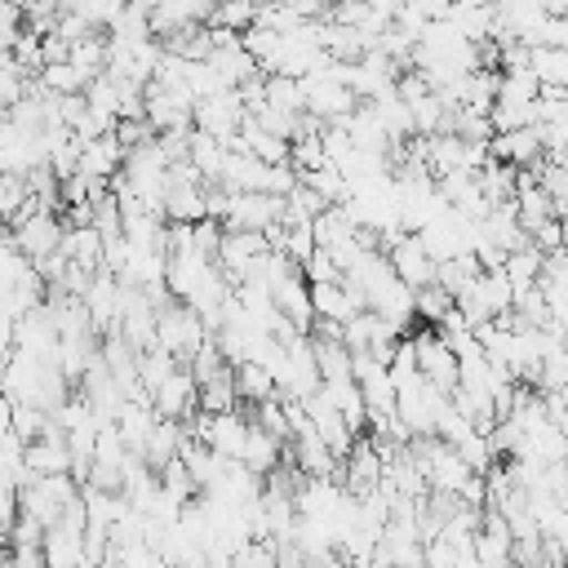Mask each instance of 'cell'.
I'll return each mask as SVG.
<instances>
[{
    "label": "cell",
    "mask_w": 568,
    "mask_h": 568,
    "mask_svg": "<svg viewBox=\"0 0 568 568\" xmlns=\"http://www.w3.org/2000/svg\"><path fill=\"white\" fill-rule=\"evenodd\" d=\"M528 240H532L541 253H550V248H564V217H546V222H537V226L528 231Z\"/></svg>",
    "instance_id": "836d02e7"
},
{
    "label": "cell",
    "mask_w": 568,
    "mask_h": 568,
    "mask_svg": "<svg viewBox=\"0 0 568 568\" xmlns=\"http://www.w3.org/2000/svg\"><path fill=\"white\" fill-rule=\"evenodd\" d=\"M271 306H275V311H280L297 333H306V328H311L315 311H311V293H306L302 271H297V275H284L280 284H271Z\"/></svg>",
    "instance_id": "ba28073f"
},
{
    "label": "cell",
    "mask_w": 568,
    "mask_h": 568,
    "mask_svg": "<svg viewBox=\"0 0 568 568\" xmlns=\"http://www.w3.org/2000/svg\"><path fill=\"white\" fill-rule=\"evenodd\" d=\"M470 44L475 40H488V31H493V4H448V13H444Z\"/></svg>",
    "instance_id": "7402d4cb"
},
{
    "label": "cell",
    "mask_w": 568,
    "mask_h": 568,
    "mask_svg": "<svg viewBox=\"0 0 568 568\" xmlns=\"http://www.w3.org/2000/svg\"><path fill=\"white\" fill-rule=\"evenodd\" d=\"M524 67L537 75V84H568V49H555V44H528Z\"/></svg>",
    "instance_id": "e0dca14e"
},
{
    "label": "cell",
    "mask_w": 568,
    "mask_h": 568,
    "mask_svg": "<svg viewBox=\"0 0 568 568\" xmlns=\"http://www.w3.org/2000/svg\"><path fill=\"white\" fill-rule=\"evenodd\" d=\"M22 200H27V178H22V173H4V169H0V222H4Z\"/></svg>",
    "instance_id": "d6a6232c"
},
{
    "label": "cell",
    "mask_w": 568,
    "mask_h": 568,
    "mask_svg": "<svg viewBox=\"0 0 568 568\" xmlns=\"http://www.w3.org/2000/svg\"><path fill=\"white\" fill-rule=\"evenodd\" d=\"M248 422H257V426H262V430H271L275 439H288V417H284V408H280V399H275V395L257 399Z\"/></svg>",
    "instance_id": "f546056e"
},
{
    "label": "cell",
    "mask_w": 568,
    "mask_h": 568,
    "mask_svg": "<svg viewBox=\"0 0 568 568\" xmlns=\"http://www.w3.org/2000/svg\"><path fill=\"white\" fill-rule=\"evenodd\" d=\"M537 266H541V248H537V244L510 248V253L501 257V271H506L510 288H524V284H532V280H537Z\"/></svg>",
    "instance_id": "d4e9b609"
},
{
    "label": "cell",
    "mask_w": 568,
    "mask_h": 568,
    "mask_svg": "<svg viewBox=\"0 0 568 568\" xmlns=\"http://www.w3.org/2000/svg\"><path fill=\"white\" fill-rule=\"evenodd\" d=\"M120 164H124V146L111 138V129L98 133V138H89V142L80 146V160H75V169H80L84 178H111Z\"/></svg>",
    "instance_id": "9c48e42d"
},
{
    "label": "cell",
    "mask_w": 568,
    "mask_h": 568,
    "mask_svg": "<svg viewBox=\"0 0 568 568\" xmlns=\"http://www.w3.org/2000/svg\"><path fill=\"white\" fill-rule=\"evenodd\" d=\"M204 62H209V67H213V71H217L226 84H240V80H248V75L257 71V62H253V58L240 49V40H235V44H217V49H213Z\"/></svg>",
    "instance_id": "44dd1931"
},
{
    "label": "cell",
    "mask_w": 568,
    "mask_h": 568,
    "mask_svg": "<svg viewBox=\"0 0 568 568\" xmlns=\"http://www.w3.org/2000/svg\"><path fill=\"white\" fill-rule=\"evenodd\" d=\"M244 435H248V417L240 413V404L226 408V413H209V439H204V444H209L213 453H222V457H240Z\"/></svg>",
    "instance_id": "30bf717a"
},
{
    "label": "cell",
    "mask_w": 568,
    "mask_h": 568,
    "mask_svg": "<svg viewBox=\"0 0 568 568\" xmlns=\"http://www.w3.org/2000/svg\"><path fill=\"white\" fill-rule=\"evenodd\" d=\"M253 9H257V0H213V9H209V18H204V22H213V27H231V31H244V27L253 22Z\"/></svg>",
    "instance_id": "83f0119b"
},
{
    "label": "cell",
    "mask_w": 568,
    "mask_h": 568,
    "mask_svg": "<svg viewBox=\"0 0 568 568\" xmlns=\"http://www.w3.org/2000/svg\"><path fill=\"white\" fill-rule=\"evenodd\" d=\"M182 439H186V426L178 417H155V426L146 430V444H142V462L151 470H160L169 457H178Z\"/></svg>",
    "instance_id": "8fae6325"
},
{
    "label": "cell",
    "mask_w": 568,
    "mask_h": 568,
    "mask_svg": "<svg viewBox=\"0 0 568 568\" xmlns=\"http://www.w3.org/2000/svg\"><path fill=\"white\" fill-rule=\"evenodd\" d=\"M9 235H13V248H18V253H27V257H44V253H53L58 240H62V217L49 213V209H36V213L22 217Z\"/></svg>",
    "instance_id": "277c9868"
},
{
    "label": "cell",
    "mask_w": 568,
    "mask_h": 568,
    "mask_svg": "<svg viewBox=\"0 0 568 568\" xmlns=\"http://www.w3.org/2000/svg\"><path fill=\"white\" fill-rule=\"evenodd\" d=\"M186 160L200 169L204 182H217L222 160H226V146H222V138H213V133H204V129H191V133H186Z\"/></svg>",
    "instance_id": "9a60e30c"
},
{
    "label": "cell",
    "mask_w": 568,
    "mask_h": 568,
    "mask_svg": "<svg viewBox=\"0 0 568 568\" xmlns=\"http://www.w3.org/2000/svg\"><path fill=\"white\" fill-rule=\"evenodd\" d=\"M22 462H27L31 475H53V470H67L71 466V448H67V439L40 435V439L22 444Z\"/></svg>",
    "instance_id": "2e32d148"
},
{
    "label": "cell",
    "mask_w": 568,
    "mask_h": 568,
    "mask_svg": "<svg viewBox=\"0 0 568 568\" xmlns=\"http://www.w3.org/2000/svg\"><path fill=\"white\" fill-rule=\"evenodd\" d=\"M537 44H555V49H568V18H541L537 27Z\"/></svg>",
    "instance_id": "e575fe53"
},
{
    "label": "cell",
    "mask_w": 568,
    "mask_h": 568,
    "mask_svg": "<svg viewBox=\"0 0 568 568\" xmlns=\"http://www.w3.org/2000/svg\"><path fill=\"white\" fill-rule=\"evenodd\" d=\"M71 9H75L89 27H98V31H102V27H111V18L124 9V0H75Z\"/></svg>",
    "instance_id": "1f68e13d"
},
{
    "label": "cell",
    "mask_w": 568,
    "mask_h": 568,
    "mask_svg": "<svg viewBox=\"0 0 568 568\" xmlns=\"http://www.w3.org/2000/svg\"><path fill=\"white\" fill-rule=\"evenodd\" d=\"M288 164L302 173V169H315L324 164V146H320V133H297L288 138Z\"/></svg>",
    "instance_id": "f1b7e54d"
},
{
    "label": "cell",
    "mask_w": 568,
    "mask_h": 568,
    "mask_svg": "<svg viewBox=\"0 0 568 568\" xmlns=\"http://www.w3.org/2000/svg\"><path fill=\"white\" fill-rule=\"evenodd\" d=\"M58 248H62L71 262H80V266L98 271V262H102V231H98L93 222H84V226H62Z\"/></svg>",
    "instance_id": "5bb4252c"
},
{
    "label": "cell",
    "mask_w": 568,
    "mask_h": 568,
    "mask_svg": "<svg viewBox=\"0 0 568 568\" xmlns=\"http://www.w3.org/2000/svg\"><path fill=\"white\" fill-rule=\"evenodd\" d=\"M217 240H222V222H217V217H195V222H191V248H195L200 257L213 262Z\"/></svg>",
    "instance_id": "4dcf8cb0"
},
{
    "label": "cell",
    "mask_w": 568,
    "mask_h": 568,
    "mask_svg": "<svg viewBox=\"0 0 568 568\" xmlns=\"http://www.w3.org/2000/svg\"><path fill=\"white\" fill-rule=\"evenodd\" d=\"M311 337V333H306ZM311 355L320 368V382L328 377H351V346L342 337H311Z\"/></svg>",
    "instance_id": "ac0fdd59"
},
{
    "label": "cell",
    "mask_w": 568,
    "mask_h": 568,
    "mask_svg": "<svg viewBox=\"0 0 568 568\" xmlns=\"http://www.w3.org/2000/svg\"><path fill=\"white\" fill-rule=\"evenodd\" d=\"M36 80L49 89V93H80L89 80H84V71L80 67H71L67 58L62 62H44L40 71H36Z\"/></svg>",
    "instance_id": "484cf974"
},
{
    "label": "cell",
    "mask_w": 568,
    "mask_h": 568,
    "mask_svg": "<svg viewBox=\"0 0 568 568\" xmlns=\"http://www.w3.org/2000/svg\"><path fill=\"white\" fill-rule=\"evenodd\" d=\"M488 155L493 160H506L515 169H528L541 160V142H537V124H519V129H497L488 133Z\"/></svg>",
    "instance_id": "5b68a950"
},
{
    "label": "cell",
    "mask_w": 568,
    "mask_h": 568,
    "mask_svg": "<svg viewBox=\"0 0 568 568\" xmlns=\"http://www.w3.org/2000/svg\"><path fill=\"white\" fill-rule=\"evenodd\" d=\"M67 49H71V44H67L58 31H44V36H40V67H44V62H62Z\"/></svg>",
    "instance_id": "d590c367"
},
{
    "label": "cell",
    "mask_w": 568,
    "mask_h": 568,
    "mask_svg": "<svg viewBox=\"0 0 568 568\" xmlns=\"http://www.w3.org/2000/svg\"><path fill=\"white\" fill-rule=\"evenodd\" d=\"M9 564H18V568H40V564H44V550H40V546H9Z\"/></svg>",
    "instance_id": "8d00e7d4"
},
{
    "label": "cell",
    "mask_w": 568,
    "mask_h": 568,
    "mask_svg": "<svg viewBox=\"0 0 568 568\" xmlns=\"http://www.w3.org/2000/svg\"><path fill=\"white\" fill-rule=\"evenodd\" d=\"M151 408H155V417H186V413H195V377L178 364L155 390H151Z\"/></svg>",
    "instance_id": "52a82bcc"
},
{
    "label": "cell",
    "mask_w": 568,
    "mask_h": 568,
    "mask_svg": "<svg viewBox=\"0 0 568 568\" xmlns=\"http://www.w3.org/2000/svg\"><path fill=\"white\" fill-rule=\"evenodd\" d=\"M231 377H235V395L248 399V404L275 395V377H271L257 359H240V364H231Z\"/></svg>",
    "instance_id": "ffe728a7"
},
{
    "label": "cell",
    "mask_w": 568,
    "mask_h": 568,
    "mask_svg": "<svg viewBox=\"0 0 568 568\" xmlns=\"http://www.w3.org/2000/svg\"><path fill=\"white\" fill-rule=\"evenodd\" d=\"M404 4H413L422 18H444L448 13V0H404Z\"/></svg>",
    "instance_id": "74e56055"
},
{
    "label": "cell",
    "mask_w": 568,
    "mask_h": 568,
    "mask_svg": "<svg viewBox=\"0 0 568 568\" xmlns=\"http://www.w3.org/2000/svg\"><path fill=\"white\" fill-rule=\"evenodd\" d=\"M448 4H493V0H448Z\"/></svg>",
    "instance_id": "ab89813d"
},
{
    "label": "cell",
    "mask_w": 568,
    "mask_h": 568,
    "mask_svg": "<svg viewBox=\"0 0 568 568\" xmlns=\"http://www.w3.org/2000/svg\"><path fill=\"white\" fill-rule=\"evenodd\" d=\"M541 13H550V18H564V13H568V0H541Z\"/></svg>",
    "instance_id": "f35d334b"
},
{
    "label": "cell",
    "mask_w": 568,
    "mask_h": 568,
    "mask_svg": "<svg viewBox=\"0 0 568 568\" xmlns=\"http://www.w3.org/2000/svg\"><path fill=\"white\" fill-rule=\"evenodd\" d=\"M160 217H169V222L209 217V213H204V186H169L164 200H160Z\"/></svg>",
    "instance_id": "d6986e66"
},
{
    "label": "cell",
    "mask_w": 568,
    "mask_h": 568,
    "mask_svg": "<svg viewBox=\"0 0 568 568\" xmlns=\"http://www.w3.org/2000/svg\"><path fill=\"white\" fill-rule=\"evenodd\" d=\"M262 98H266V106H280V111H302V84H297V75L266 71V75H262Z\"/></svg>",
    "instance_id": "cb8c5ba5"
},
{
    "label": "cell",
    "mask_w": 568,
    "mask_h": 568,
    "mask_svg": "<svg viewBox=\"0 0 568 568\" xmlns=\"http://www.w3.org/2000/svg\"><path fill=\"white\" fill-rule=\"evenodd\" d=\"M4 4H18V9H22V4H27V0H4Z\"/></svg>",
    "instance_id": "60d3db41"
},
{
    "label": "cell",
    "mask_w": 568,
    "mask_h": 568,
    "mask_svg": "<svg viewBox=\"0 0 568 568\" xmlns=\"http://www.w3.org/2000/svg\"><path fill=\"white\" fill-rule=\"evenodd\" d=\"M413 337V355H417V373L426 377V382H435L439 390H453L457 386V355L448 351V342H444V333L439 328H417V333H408Z\"/></svg>",
    "instance_id": "7a4b0ae2"
},
{
    "label": "cell",
    "mask_w": 568,
    "mask_h": 568,
    "mask_svg": "<svg viewBox=\"0 0 568 568\" xmlns=\"http://www.w3.org/2000/svg\"><path fill=\"white\" fill-rule=\"evenodd\" d=\"M280 457H284V439H275L271 430H262L257 422H248V435H244V448H240V457H235V462H244L248 470L266 475Z\"/></svg>",
    "instance_id": "4fadbf2b"
},
{
    "label": "cell",
    "mask_w": 568,
    "mask_h": 568,
    "mask_svg": "<svg viewBox=\"0 0 568 568\" xmlns=\"http://www.w3.org/2000/svg\"><path fill=\"white\" fill-rule=\"evenodd\" d=\"M382 253H386L390 271H395L408 288H417V284H426V280L435 275V257L417 244V235H399V240H395V244H386Z\"/></svg>",
    "instance_id": "8992f818"
},
{
    "label": "cell",
    "mask_w": 568,
    "mask_h": 568,
    "mask_svg": "<svg viewBox=\"0 0 568 568\" xmlns=\"http://www.w3.org/2000/svg\"><path fill=\"white\" fill-rule=\"evenodd\" d=\"M320 390H324L328 404L342 413L346 430H351V435H364V395H359L355 377H328V382H320Z\"/></svg>",
    "instance_id": "7c38bea8"
},
{
    "label": "cell",
    "mask_w": 568,
    "mask_h": 568,
    "mask_svg": "<svg viewBox=\"0 0 568 568\" xmlns=\"http://www.w3.org/2000/svg\"><path fill=\"white\" fill-rule=\"evenodd\" d=\"M204 337H209V333H204L195 306H186V302H178V297H169L164 306H155V346H164L178 364H186V355H191Z\"/></svg>",
    "instance_id": "6da1fadb"
},
{
    "label": "cell",
    "mask_w": 568,
    "mask_h": 568,
    "mask_svg": "<svg viewBox=\"0 0 568 568\" xmlns=\"http://www.w3.org/2000/svg\"><path fill=\"white\" fill-rule=\"evenodd\" d=\"M67 62H71V67H80V71H84V80H93V75L106 67V36H102V31H89V36H80V40H71Z\"/></svg>",
    "instance_id": "603a6c76"
},
{
    "label": "cell",
    "mask_w": 568,
    "mask_h": 568,
    "mask_svg": "<svg viewBox=\"0 0 568 568\" xmlns=\"http://www.w3.org/2000/svg\"><path fill=\"white\" fill-rule=\"evenodd\" d=\"M453 306V297L435 284V280H426V284H417L413 288V320H422V324H435L444 311Z\"/></svg>",
    "instance_id": "4316f807"
},
{
    "label": "cell",
    "mask_w": 568,
    "mask_h": 568,
    "mask_svg": "<svg viewBox=\"0 0 568 568\" xmlns=\"http://www.w3.org/2000/svg\"><path fill=\"white\" fill-rule=\"evenodd\" d=\"M240 115H244V106H240V93H235V84L191 102V129H204V133H213V138H226V133H235Z\"/></svg>",
    "instance_id": "3957f363"
}]
</instances>
